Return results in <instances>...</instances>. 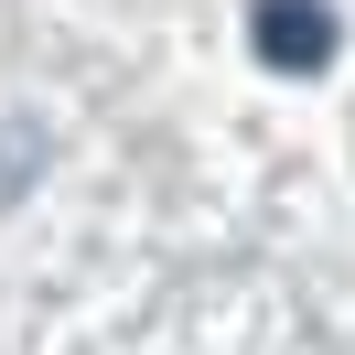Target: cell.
Listing matches in <instances>:
<instances>
[{"instance_id": "6da1fadb", "label": "cell", "mask_w": 355, "mask_h": 355, "mask_svg": "<svg viewBox=\"0 0 355 355\" xmlns=\"http://www.w3.org/2000/svg\"><path fill=\"white\" fill-rule=\"evenodd\" d=\"M259 54H269L280 76L334 65V11H323V0H259Z\"/></svg>"}]
</instances>
